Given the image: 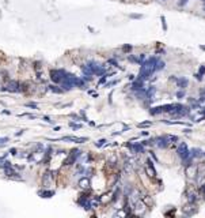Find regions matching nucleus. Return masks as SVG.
Wrapping results in <instances>:
<instances>
[{"label": "nucleus", "mask_w": 205, "mask_h": 218, "mask_svg": "<svg viewBox=\"0 0 205 218\" xmlns=\"http://www.w3.org/2000/svg\"><path fill=\"white\" fill-rule=\"evenodd\" d=\"M71 127H72V128H80V125L79 124H75V123H71Z\"/></svg>", "instance_id": "27"}, {"label": "nucleus", "mask_w": 205, "mask_h": 218, "mask_svg": "<svg viewBox=\"0 0 205 218\" xmlns=\"http://www.w3.org/2000/svg\"><path fill=\"white\" fill-rule=\"evenodd\" d=\"M27 107H29V108H37V105L33 104V102H30V104H27Z\"/></svg>", "instance_id": "28"}, {"label": "nucleus", "mask_w": 205, "mask_h": 218, "mask_svg": "<svg viewBox=\"0 0 205 218\" xmlns=\"http://www.w3.org/2000/svg\"><path fill=\"white\" fill-rule=\"evenodd\" d=\"M79 185L82 188H88V187H90V180H88L87 177H83V179L79 180Z\"/></svg>", "instance_id": "12"}, {"label": "nucleus", "mask_w": 205, "mask_h": 218, "mask_svg": "<svg viewBox=\"0 0 205 218\" xmlns=\"http://www.w3.org/2000/svg\"><path fill=\"white\" fill-rule=\"evenodd\" d=\"M178 82V86L179 87H185L186 85H187V81L186 79H179V81H177Z\"/></svg>", "instance_id": "20"}, {"label": "nucleus", "mask_w": 205, "mask_h": 218, "mask_svg": "<svg viewBox=\"0 0 205 218\" xmlns=\"http://www.w3.org/2000/svg\"><path fill=\"white\" fill-rule=\"evenodd\" d=\"M105 142H106V141H105V139H101V141H99V142H97V143H95V146H97V147H101V146H102V145H105Z\"/></svg>", "instance_id": "22"}, {"label": "nucleus", "mask_w": 205, "mask_h": 218, "mask_svg": "<svg viewBox=\"0 0 205 218\" xmlns=\"http://www.w3.org/2000/svg\"><path fill=\"white\" fill-rule=\"evenodd\" d=\"M201 192H203L204 195H205V184H204V185H203V188H201Z\"/></svg>", "instance_id": "30"}, {"label": "nucleus", "mask_w": 205, "mask_h": 218, "mask_svg": "<svg viewBox=\"0 0 205 218\" xmlns=\"http://www.w3.org/2000/svg\"><path fill=\"white\" fill-rule=\"evenodd\" d=\"M155 142H156V145H158V147H160V149L167 147V146H169V143H170L169 139H167L166 136H160V138H156Z\"/></svg>", "instance_id": "9"}, {"label": "nucleus", "mask_w": 205, "mask_h": 218, "mask_svg": "<svg viewBox=\"0 0 205 218\" xmlns=\"http://www.w3.org/2000/svg\"><path fill=\"white\" fill-rule=\"evenodd\" d=\"M61 141H71L75 143H84L88 141V138H80V136H64L61 138Z\"/></svg>", "instance_id": "8"}, {"label": "nucleus", "mask_w": 205, "mask_h": 218, "mask_svg": "<svg viewBox=\"0 0 205 218\" xmlns=\"http://www.w3.org/2000/svg\"><path fill=\"white\" fill-rule=\"evenodd\" d=\"M7 141H8V138H0V142H2V143H4Z\"/></svg>", "instance_id": "29"}, {"label": "nucleus", "mask_w": 205, "mask_h": 218, "mask_svg": "<svg viewBox=\"0 0 205 218\" xmlns=\"http://www.w3.org/2000/svg\"><path fill=\"white\" fill-rule=\"evenodd\" d=\"M65 74L67 72L64 70H52L50 71V79H52L54 83H60V82L64 81Z\"/></svg>", "instance_id": "2"}, {"label": "nucleus", "mask_w": 205, "mask_h": 218, "mask_svg": "<svg viewBox=\"0 0 205 218\" xmlns=\"http://www.w3.org/2000/svg\"><path fill=\"white\" fill-rule=\"evenodd\" d=\"M145 172H147V175H148L149 177H155V176H156L155 169H153L151 165H149V166H147V168H145Z\"/></svg>", "instance_id": "13"}, {"label": "nucleus", "mask_w": 205, "mask_h": 218, "mask_svg": "<svg viewBox=\"0 0 205 218\" xmlns=\"http://www.w3.org/2000/svg\"><path fill=\"white\" fill-rule=\"evenodd\" d=\"M163 2H165V0H163Z\"/></svg>", "instance_id": "33"}, {"label": "nucleus", "mask_w": 205, "mask_h": 218, "mask_svg": "<svg viewBox=\"0 0 205 218\" xmlns=\"http://www.w3.org/2000/svg\"><path fill=\"white\" fill-rule=\"evenodd\" d=\"M144 202H145V203H148V204H151V203H152V200H151V198H148V195H145V196H144Z\"/></svg>", "instance_id": "23"}, {"label": "nucleus", "mask_w": 205, "mask_h": 218, "mask_svg": "<svg viewBox=\"0 0 205 218\" xmlns=\"http://www.w3.org/2000/svg\"><path fill=\"white\" fill-rule=\"evenodd\" d=\"M185 173L189 179H193V177L197 176V165L194 164H186V168H185Z\"/></svg>", "instance_id": "5"}, {"label": "nucleus", "mask_w": 205, "mask_h": 218, "mask_svg": "<svg viewBox=\"0 0 205 218\" xmlns=\"http://www.w3.org/2000/svg\"><path fill=\"white\" fill-rule=\"evenodd\" d=\"M203 2H205V0H203Z\"/></svg>", "instance_id": "32"}, {"label": "nucleus", "mask_w": 205, "mask_h": 218, "mask_svg": "<svg viewBox=\"0 0 205 218\" xmlns=\"http://www.w3.org/2000/svg\"><path fill=\"white\" fill-rule=\"evenodd\" d=\"M82 70H83V74H84V76H88V81H90L91 79V76H93V71H91V68L90 67H88V66H83V67H82Z\"/></svg>", "instance_id": "11"}, {"label": "nucleus", "mask_w": 205, "mask_h": 218, "mask_svg": "<svg viewBox=\"0 0 205 218\" xmlns=\"http://www.w3.org/2000/svg\"><path fill=\"white\" fill-rule=\"evenodd\" d=\"M49 89H50V91H53V93H57V94H61V93L64 91L63 89H59L57 86H50Z\"/></svg>", "instance_id": "17"}, {"label": "nucleus", "mask_w": 205, "mask_h": 218, "mask_svg": "<svg viewBox=\"0 0 205 218\" xmlns=\"http://www.w3.org/2000/svg\"><path fill=\"white\" fill-rule=\"evenodd\" d=\"M6 173H7V176H8V177H12L14 175H16V173L14 172L12 169H10V165H8V164L6 165Z\"/></svg>", "instance_id": "16"}, {"label": "nucleus", "mask_w": 205, "mask_h": 218, "mask_svg": "<svg viewBox=\"0 0 205 218\" xmlns=\"http://www.w3.org/2000/svg\"><path fill=\"white\" fill-rule=\"evenodd\" d=\"M204 72H205V67H201V68H200V72L196 75V76H197V79H199V81L203 79V74H204Z\"/></svg>", "instance_id": "19"}, {"label": "nucleus", "mask_w": 205, "mask_h": 218, "mask_svg": "<svg viewBox=\"0 0 205 218\" xmlns=\"http://www.w3.org/2000/svg\"><path fill=\"white\" fill-rule=\"evenodd\" d=\"M156 61H158V57H152V59H148L147 61L141 64V68H140V78L139 81H144L149 76L152 72H155V66Z\"/></svg>", "instance_id": "1"}, {"label": "nucleus", "mask_w": 205, "mask_h": 218, "mask_svg": "<svg viewBox=\"0 0 205 218\" xmlns=\"http://www.w3.org/2000/svg\"><path fill=\"white\" fill-rule=\"evenodd\" d=\"M165 61H162V60H159L158 59V61H156V66H155V71H159V70H162V68H165Z\"/></svg>", "instance_id": "15"}, {"label": "nucleus", "mask_w": 205, "mask_h": 218, "mask_svg": "<svg viewBox=\"0 0 205 218\" xmlns=\"http://www.w3.org/2000/svg\"><path fill=\"white\" fill-rule=\"evenodd\" d=\"M124 50H125V52H129V50H132V46L131 45H125L124 46Z\"/></svg>", "instance_id": "25"}, {"label": "nucleus", "mask_w": 205, "mask_h": 218, "mask_svg": "<svg viewBox=\"0 0 205 218\" xmlns=\"http://www.w3.org/2000/svg\"><path fill=\"white\" fill-rule=\"evenodd\" d=\"M178 155L181 157V158L185 161V159L190 158V154H189V150H187V146L185 145V143H182V145L178 147Z\"/></svg>", "instance_id": "6"}, {"label": "nucleus", "mask_w": 205, "mask_h": 218, "mask_svg": "<svg viewBox=\"0 0 205 218\" xmlns=\"http://www.w3.org/2000/svg\"><path fill=\"white\" fill-rule=\"evenodd\" d=\"M87 66L91 68V71H93L94 75H103L105 74V68L102 67V66H99V64L94 63V61H90Z\"/></svg>", "instance_id": "4"}, {"label": "nucleus", "mask_w": 205, "mask_h": 218, "mask_svg": "<svg viewBox=\"0 0 205 218\" xmlns=\"http://www.w3.org/2000/svg\"><path fill=\"white\" fill-rule=\"evenodd\" d=\"M129 147L136 153H143V146L141 145H129Z\"/></svg>", "instance_id": "14"}, {"label": "nucleus", "mask_w": 205, "mask_h": 218, "mask_svg": "<svg viewBox=\"0 0 205 218\" xmlns=\"http://www.w3.org/2000/svg\"><path fill=\"white\" fill-rule=\"evenodd\" d=\"M42 195H44V198H50V196L53 195V191H48V192H44Z\"/></svg>", "instance_id": "21"}, {"label": "nucleus", "mask_w": 205, "mask_h": 218, "mask_svg": "<svg viewBox=\"0 0 205 218\" xmlns=\"http://www.w3.org/2000/svg\"><path fill=\"white\" fill-rule=\"evenodd\" d=\"M196 210L197 209L193 204H187V206L183 207V214H185V216H193V214L196 213Z\"/></svg>", "instance_id": "10"}, {"label": "nucleus", "mask_w": 205, "mask_h": 218, "mask_svg": "<svg viewBox=\"0 0 205 218\" xmlns=\"http://www.w3.org/2000/svg\"><path fill=\"white\" fill-rule=\"evenodd\" d=\"M149 125H152L151 121H144V123H139L137 127L139 128H143V127H149Z\"/></svg>", "instance_id": "18"}, {"label": "nucleus", "mask_w": 205, "mask_h": 218, "mask_svg": "<svg viewBox=\"0 0 205 218\" xmlns=\"http://www.w3.org/2000/svg\"><path fill=\"white\" fill-rule=\"evenodd\" d=\"M79 154H80V151L77 149H73L72 151L69 153V155L65 158V161H64V164L65 165H72V164H75V161H76V158L79 157Z\"/></svg>", "instance_id": "3"}, {"label": "nucleus", "mask_w": 205, "mask_h": 218, "mask_svg": "<svg viewBox=\"0 0 205 218\" xmlns=\"http://www.w3.org/2000/svg\"><path fill=\"white\" fill-rule=\"evenodd\" d=\"M115 216H121V217H125V216H126V213H125V211H117V213H115Z\"/></svg>", "instance_id": "24"}, {"label": "nucleus", "mask_w": 205, "mask_h": 218, "mask_svg": "<svg viewBox=\"0 0 205 218\" xmlns=\"http://www.w3.org/2000/svg\"><path fill=\"white\" fill-rule=\"evenodd\" d=\"M7 90L11 91V93H19L20 91V85L15 81H11L8 85H7Z\"/></svg>", "instance_id": "7"}, {"label": "nucleus", "mask_w": 205, "mask_h": 218, "mask_svg": "<svg viewBox=\"0 0 205 218\" xmlns=\"http://www.w3.org/2000/svg\"><path fill=\"white\" fill-rule=\"evenodd\" d=\"M204 11H205V4H204Z\"/></svg>", "instance_id": "31"}, {"label": "nucleus", "mask_w": 205, "mask_h": 218, "mask_svg": "<svg viewBox=\"0 0 205 218\" xmlns=\"http://www.w3.org/2000/svg\"><path fill=\"white\" fill-rule=\"evenodd\" d=\"M189 0H179V6H185Z\"/></svg>", "instance_id": "26"}]
</instances>
